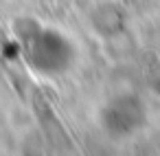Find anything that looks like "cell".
I'll use <instances>...</instances> for the list:
<instances>
[{
  "label": "cell",
  "mask_w": 160,
  "mask_h": 156,
  "mask_svg": "<svg viewBox=\"0 0 160 156\" xmlns=\"http://www.w3.org/2000/svg\"><path fill=\"white\" fill-rule=\"evenodd\" d=\"M16 38L27 66L42 77H59L75 64V44L57 29L38 20L16 22Z\"/></svg>",
  "instance_id": "1"
},
{
  "label": "cell",
  "mask_w": 160,
  "mask_h": 156,
  "mask_svg": "<svg viewBox=\"0 0 160 156\" xmlns=\"http://www.w3.org/2000/svg\"><path fill=\"white\" fill-rule=\"evenodd\" d=\"M99 121H101L103 132L110 134L112 138H129L145 127L147 110L138 97L118 95L101 108Z\"/></svg>",
  "instance_id": "2"
}]
</instances>
